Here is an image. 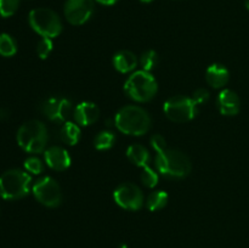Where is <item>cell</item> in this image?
Segmentation results:
<instances>
[{
	"mask_svg": "<svg viewBox=\"0 0 249 248\" xmlns=\"http://www.w3.org/2000/svg\"><path fill=\"white\" fill-rule=\"evenodd\" d=\"M114 124L119 131L128 135L141 136L151 128V117L142 107L125 106L118 111Z\"/></svg>",
	"mask_w": 249,
	"mask_h": 248,
	"instance_id": "obj_1",
	"label": "cell"
},
{
	"mask_svg": "<svg viewBox=\"0 0 249 248\" xmlns=\"http://www.w3.org/2000/svg\"><path fill=\"white\" fill-rule=\"evenodd\" d=\"M157 170L169 179H182L191 172V160L179 150H164L156 156Z\"/></svg>",
	"mask_w": 249,
	"mask_h": 248,
	"instance_id": "obj_2",
	"label": "cell"
},
{
	"mask_svg": "<svg viewBox=\"0 0 249 248\" xmlns=\"http://www.w3.org/2000/svg\"><path fill=\"white\" fill-rule=\"evenodd\" d=\"M48 142V129L40 121H29L22 124L17 131V143L29 153H40Z\"/></svg>",
	"mask_w": 249,
	"mask_h": 248,
	"instance_id": "obj_3",
	"label": "cell"
},
{
	"mask_svg": "<svg viewBox=\"0 0 249 248\" xmlns=\"http://www.w3.org/2000/svg\"><path fill=\"white\" fill-rule=\"evenodd\" d=\"M124 90L130 99L138 102H147L157 94V80L150 72L136 71L125 82Z\"/></svg>",
	"mask_w": 249,
	"mask_h": 248,
	"instance_id": "obj_4",
	"label": "cell"
},
{
	"mask_svg": "<svg viewBox=\"0 0 249 248\" xmlns=\"http://www.w3.org/2000/svg\"><path fill=\"white\" fill-rule=\"evenodd\" d=\"M31 175L19 169H10L0 177V196L4 199H19L27 196Z\"/></svg>",
	"mask_w": 249,
	"mask_h": 248,
	"instance_id": "obj_5",
	"label": "cell"
},
{
	"mask_svg": "<svg viewBox=\"0 0 249 248\" xmlns=\"http://www.w3.org/2000/svg\"><path fill=\"white\" fill-rule=\"evenodd\" d=\"M29 24L43 38H55L62 32V22L55 11L38 7L29 12Z\"/></svg>",
	"mask_w": 249,
	"mask_h": 248,
	"instance_id": "obj_6",
	"label": "cell"
},
{
	"mask_svg": "<svg viewBox=\"0 0 249 248\" xmlns=\"http://www.w3.org/2000/svg\"><path fill=\"white\" fill-rule=\"evenodd\" d=\"M198 105L194 99L187 96H174L167 100L164 104V113L170 121L177 123H185L194 119L197 114Z\"/></svg>",
	"mask_w": 249,
	"mask_h": 248,
	"instance_id": "obj_7",
	"label": "cell"
},
{
	"mask_svg": "<svg viewBox=\"0 0 249 248\" xmlns=\"http://www.w3.org/2000/svg\"><path fill=\"white\" fill-rule=\"evenodd\" d=\"M33 195L41 204L50 208L58 207L62 202L60 185L50 177H43L33 185Z\"/></svg>",
	"mask_w": 249,
	"mask_h": 248,
	"instance_id": "obj_8",
	"label": "cell"
},
{
	"mask_svg": "<svg viewBox=\"0 0 249 248\" xmlns=\"http://www.w3.org/2000/svg\"><path fill=\"white\" fill-rule=\"evenodd\" d=\"M114 201L122 208L128 211H139L143 206V195L136 185L131 182L122 184L114 190Z\"/></svg>",
	"mask_w": 249,
	"mask_h": 248,
	"instance_id": "obj_9",
	"label": "cell"
},
{
	"mask_svg": "<svg viewBox=\"0 0 249 248\" xmlns=\"http://www.w3.org/2000/svg\"><path fill=\"white\" fill-rule=\"evenodd\" d=\"M94 0H67L65 4V16L73 26H80L89 21L94 14Z\"/></svg>",
	"mask_w": 249,
	"mask_h": 248,
	"instance_id": "obj_10",
	"label": "cell"
},
{
	"mask_svg": "<svg viewBox=\"0 0 249 248\" xmlns=\"http://www.w3.org/2000/svg\"><path fill=\"white\" fill-rule=\"evenodd\" d=\"M41 112L53 122H65L72 111V102L63 96H53L41 104Z\"/></svg>",
	"mask_w": 249,
	"mask_h": 248,
	"instance_id": "obj_11",
	"label": "cell"
},
{
	"mask_svg": "<svg viewBox=\"0 0 249 248\" xmlns=\"http://www.w3.org/2000/svg\"><path fill=\"white\" fill-rule=\"evenodd\" d=\"M45 162L51 169L62 172L70 168L71 165V157L67 151L60 146H53L49 147L44 153Z\"/></svg>",
	"mask_w": 249,
	"mask_h": 248,
	"instance_id": "obj_12",
	"label": "cell"
},
{
	"mask_svg": "<svg viewBox=\"0 0 249 248\" xmlns=\"http://www.w3.org/2000/svg\"><path fill=\"white\" fill-rule=\"evenodd\" d=\"M218 108L224 116H236L240 112L241 101L238 95L233 90L224 89L218 95Z\"/></svg>",
	"mask_w": 249,
	"mask_h": 248,
	"instance_id": "obj_13",
	"label": "cell"
},
{
	"mask_svg": "<svg viewBox=\"0 0 249 248\" xmlns=\"http://www.w3.org/2000/svg\"><path fill=\"white\" fill-rule=\"evenodd\" d=\"M100 114V109L94 102L84 101L80 102L74 109V119L80 125H91L97 121Z\"/></svg>",
	"mask_w": 249,
	"mask_h": 248,
	"instance_id": "obj_14",
	"label": "cell"
},
{
	"mask_svg": "<svg viewBox=\"0 0 249 248\" xmlns=\"http://www.w3.org/2000/svg\"><path fill=\"white\" fill-rule=\"evenodd\" d=\"M229 78H230V73H229L228 68L220 63H214V65L209 66L206 72L207 82L215 89L225 87L229 82Z\"/></svg>",
	"mask_w": 249,
	"mask_h": 248,
	"instance_id": "obj_15",
	"label": "cell"
},
{
	"mask_svg": "<svg viewBox=\"0 0 249 248\" xmlns=\"http://www.w3.org/2000/svg\"><path fill=\"white\" fill-rule=\"evenodd\" d=\"M113 66L118 72L129 73L135 70V67L138 66V60L131 51L122 50L114 55Z\"/></svg>",
	"mask_w": 249,
	"mask_h": 248,
	"instance_id": "obj_16",
	"label": "cell"
},
{
	"mask_svg": "<svg viewBox=\"0 0 249 248\" xmlns=\"http://www.w3.org/2000/svg\"><path fill=\"white\" fill-rule=\"evenodd\" d=\"M126 157L131 163L141 168L148 165V162H150V153H148L147 148L139 143L129 146V148L126 150Z\"/></svg>",
	"mask_w": 249,
	"mask_h": 248,
	"instance_id": "obj_17",
	"label": "cell"
},
{
	"mask_svg": "<svg viewBox=\"0 0 249 248\" xmlns=\"http://www.w3.org/2000/svg\"><path fill=\"white\" fill-rule=\"evenodd\" d=\"M61 140L67 145H75L80 139V128L72 122H66L60 131Z\"/></svg>",
	"mask_w": 249,
	"mask_h": 248,
	"instance_id": "obj_18",
	"label": "cell"
},
{
	"mask_svg": "<svg viewBox=\"0 0 249 248\" xmlns=\"http://www.w3.org/2000/svg\"><path fill=\"white\" fill-rule=\"evenodd\" d=\"M168 199H169V196H168L165 191H155L150 194V196L147 197L146 206L152 212L160 211V209H163L167 206Z\"/></svg>",
	"mask_w": 249,
	"mask_h": 248,
	"instance_id": "obj_19",
	"label": "cell"
},
{
	"mask_svg": "<svg viewBox=\"0 0 249 248\" xmlns=\"http://www.w3.org/2000/svg\"><path fill=\"white\" fill-rule=\"evenodd\" d=\"M17 45L15 39L10 34H0V55L4 57H11L16 53Z\"/></svg>",
	"mask_w": 249,
	"mask_h": 248,
	"instance_id": "obj_20",
	"label": "cell"
},
{
	"mask_svg": "<svg viewBox=\"0 0 249 248\" xmlns=\"http://www.w3.org/2000/svg\"><path fill=\"white\" fill-rule=\"evenodd\" d=\"M114 141H116V136L112 131L105 130L101 131L99 135L95 138V147L97 150H108L113 146Z\"/></svg>",
	"mask_w": 249,
	"mask_h": 248,
	"instance_id": "obj_21",
	"label": "cell"
},
{
	"mask_svg": "<svg viewBox=\"0 0 249 248\" xmlns=\"http://www.w3.org/2000/svg\"><path fill=\"white\" fill-rule=\"evenodd\" d=\"M158 62H160V57H158V53L155 50L145 51L140 57L142 70L146 71V72H151L152 70H155L157 67Z\"/></svg>",
	"mask_w": 249,
	"mask_h": 248,
	"instance_id": "obj_22",
	"label": "cell"
},
{
	"mask_svg": "<svg viewBox=\"0 0 249 248\" xmlns=\"http://www.w3.org/2000/svg\"><path fill=\"white\" fill-rule=\"evenodd\" d=\"M21 0H0V16L10 17L17 11Z\"/></svg>",
	"mask_w": 249,
	"mask_h": 248,
	"instance_id": "obj_23",
	"label": "cell"
},
{
	"mask_svg": "<svg viewBox=\"0 0 249 248\" xmlns=\"http://www.w3.org/2000/svg\"><path fill=\"white\" fill-rule=\"evenodd\" d=\"M141 181L145 186L155 187L156 185L158 184V174L152 169L151 167L146 165V167L142 168V173H141Z\"/></svg>",
	"mask_w": 249,
	"mask_h": 248,
	"instance_id": "obj_24",
	"label": "cell"
},
{
	"mask_svg": "<svg viewBox=\"0 0 249 248\" xmlns=\"http://www.w3.org/2000/svg\"><path fill=\"white\" fill-rule=\"evenodd\" d=\"M24 168L32 174H40L44 170V164L38 157H29L24 160Z\"/></svg>",
	"mask_w": 249,
	"mask_h": 248,
	"instance_id": "obj_25",
	"label": "cell"
},
{
	"mask_svg": "<svg viewBox=\"0 0 249 248\" xmlns=\"http://www.w3.org/2000/svg\"><path fill=\"white\" fill-rule=\"evenodd\" d=\"M53 40L50 38H43L38 43V46H36V53H38V56L43 60L49 57L50 53L53 51Z\"/></svg>",
	"mask_w": 249,
	"mask_h": 248,
	"instance_id": "obj_26",
	"label": "cell"
},
{
	"mask_svg": "<svg viewBox=\"0 0 249 248\" xmlns=\"http://www.w3.org/2000/svg\"><path fill=\"white\" fill-rule=\"evenodd\" d=\"M151 145H152V147L157 151V153L167 150V148H165V146H167L165 139L163 138L162 135H160V134H156V135H153L152 138H151Z\"/></svg>",
	"mask_w": 249,
	"mask_h": 248,
	"instance_id": "obj_27",
	"label": "cell"
},
{
	"mask_svg": "<svg viewBox=\"0 0 249 248\" xmlns=\"http://www.w3.org/2000/svg\"><path fill=\"white\" fill-rule=\"evenodd\" d=\"M194 101L196 102L197 105H203L208 101L209 99V92L207 89H203V88H199L196 91L194 92V96H192Z\"/></svg>",
	"mask_w": 249,
	"mask_h": 248,
	"instance_id": "obj_28",
	"label": "cell"
},
{
	"mask_svg": "<svg viewBox=\"0 0 249 248\" xmlns=\"http://www.w3.org/2000/svg\"><path fill=\"white\" fill-rule=\"evenodd\" d=\"M10 113L6 108H0V121H5L9 118Z\"/></svg>",
	"mask_w": 249,
	"mask_h": 248,
	"instance_id": "obj_29",
	"label": "cell"
},
{
	"mask_svg": "<svg viewBox=\"0 0 249 248\" xmlns=\"http://www.w3.org/2000/svg\"><path fill=\"white\" fill-rule=\"evenodd\" d=\"M96 1L99 2V4H101V5H107V6H109V5L116 4L118 0H96Z\"/></svg>",
	"mask_w": 249,
	"mask_h": 248,
	"instance_id": "obj_30",
	"label": "cell"
},
{
	"mask_svg": "<svg viewBox=\"0 0 249 248\" xmlns=\"http://www.w3.org/2000/svg\"><path fill=\"white\" fill-rule=\"evenodd\" d=\"M245 4H246V7L249 10V0H245Z\"/></svg>",
	"mask_w": 249,
	"mask_h": 248,
	"instance_id": "obj_31",
	"label": "cell"
},
{
	"mask_svg": "<svg viewBox=\"0 0 249 248\" xmlns=\"http://www.w3.org/2000/svg\"><path fill=\"white\" fill-rule=\"evenodd\" d=\"M140 1H142V2H151V1H152V0H140Z\"/></svg>",
	"mask_w": 249,
	"mask_h": 248,
	"instance_id": "obj_32",
	"label": "cell"
},
{
	"mask_svg": "<svg viewBox=\"0 0 249 248\" xmlns=\"http://www.w3.org/2000/svg\"><path fill=\"white\" fill-rule=\"evenodd\" d=\"M177 1H179V0H177Z\"/></svg>",
	"mask_w": 249,
	"mask_h": 248,
	"instance_id": "obj_33",
	"label": "cell"
}]
</instances>
